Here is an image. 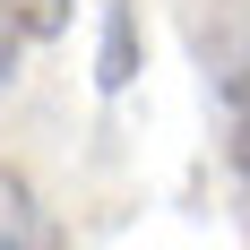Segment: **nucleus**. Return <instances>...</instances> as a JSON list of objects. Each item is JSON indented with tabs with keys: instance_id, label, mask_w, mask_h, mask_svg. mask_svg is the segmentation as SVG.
Wrapping results in <instances>:
<instances>
[{
	"instance_id": "2",
	"label": "nucleus",
	"mask_w": 250,
	"mask_h": 250,
	"mask_svg": "<svg viewBox=\"0 0 250 250\" xmlns=\"http://www.w3.org/2000/svg\"><path fill=\"white\" fill-rule=\"evenodd\" d=\"M104 95H121L129 78H138V9H129V0H112V9H104Z\"/></svg>"
},
{
	"instance_id": "3",
	"label": "nucleus",
	"mask_w": 250,
	"mask_h": 250,
	"mask_svg": "<svg viewBox=\"0 0 250 250\" xmlns=\"http://www.w3.org/2000/svg\"><path fill=\"white\" fill-rule=\"evenodd\" d=\"M0 18L18 26L26 43H43V35H61V26H69V0H0Z\"/></svg>"
},
{
	"instance_id": "1",
	"label": "nucleus",
	"mask_w": 250,
	"mask_h": 250,
	"mask_svg": "<svg viewBox=\"0 0 250 250\" xmlns=\"http://www.w3.org/2000/svg\"><path fill=\"white\" fill-rule=\"evenodd\" d=\"M0 250H69L61 225H52V207L35 199L9 164H0Z\"/></svg>"
},
{
	"instance_id": "4",
	"label": "nucleus",
	"mask_w": 250,
	"mask_h": 250,
	"mask_svg": "<svg viewBox=\"0 0 250 250\" xmlns=\"http://www.w3.org/2000/svg\"><path fill=\"white\" fill-rule=\"evenodd\" d=\"M18 43H26V35H18V26H9V18H0V86L18 78Z\"/></svg>"
}]
</instances>
